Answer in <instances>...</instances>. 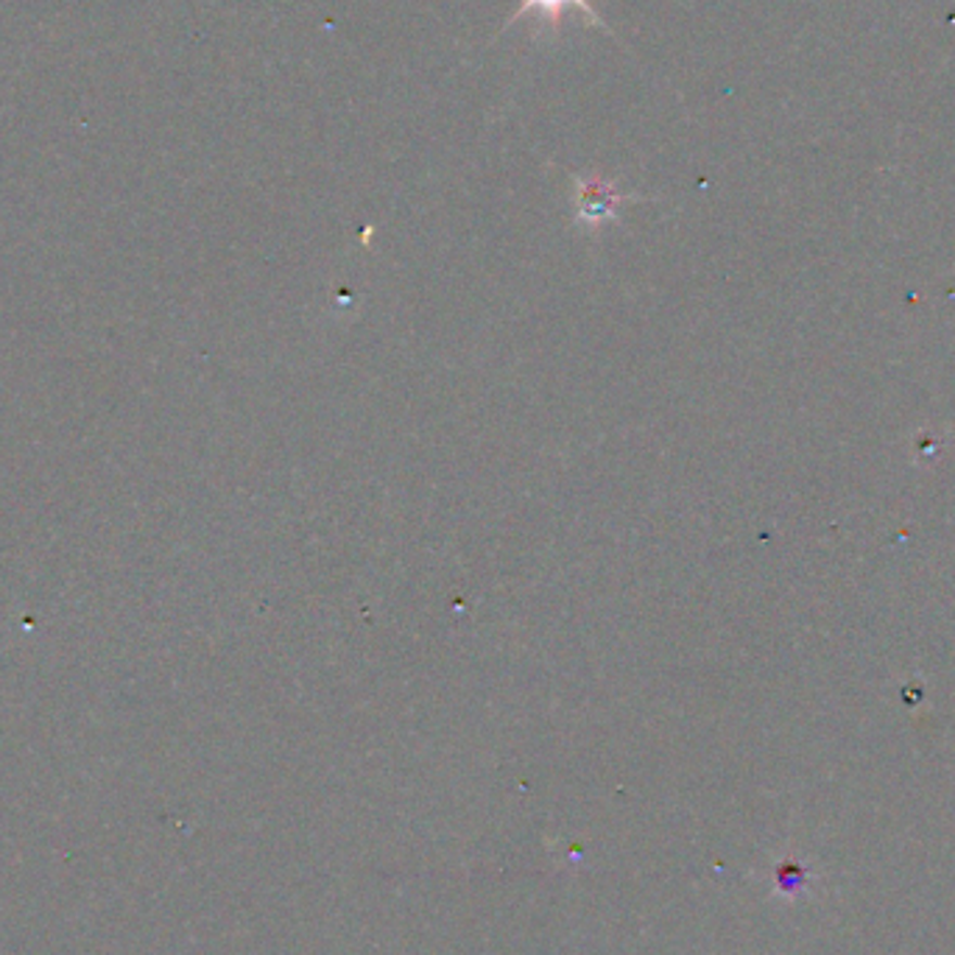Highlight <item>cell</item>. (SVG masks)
<instances>
[{
    "instance_id": "obj_1",
    "label": "cell",
    "mask_w": 955,
    "mask_h": 955,
    "mask_svg": "<svg viewBox=\"0 0 955 955\" xmlns=\"http://www.w3.org/2000/svg\"><path fill=\"white\" fill-rule=\"evenodd\" d=\"M573 184H576V224L587 229L615 221L621 204L640 202V196L617 193L615 182L603 179L601 174H573Z\"/></svg>"
},
{
    "instance_id": "obj_2",
    "label": "cell",
    "mask_w": 955,
    "mask_h": 955,
    "mask_svg": "<svg viewBox=\"0 0 955 955\" xmlns=\"http://www.w3.org/2000/svg\"><path fill=\"white\" fill-rule=\"evenodd\" d=\"M568 7H578L584 14H587L593 26H598V28H603V31H609L607 23L601 21V14L596 12V7H593L589 0H520L518 12L511 14L509 21H506L504 31H506V28L514 26V23H520V17H523V14L537 12L539 17H543V28L548 26L550 34H559V28H562V12Z\"/></svg>"
}]
</instances>
